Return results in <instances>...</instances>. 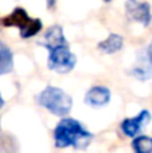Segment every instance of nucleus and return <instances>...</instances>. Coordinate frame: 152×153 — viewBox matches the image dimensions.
I'll use <instances>...</instances> for the list:
<instances>
[{"instance_id":"obj_11","label":"nucleus","mask_w":152,"mask_h":153,"mask_svg":"<svg viewBox=\"0 0 152 153\" xmlns=\"http://www.w3.org/2000/svg\"><path fill=\"white\" fill-rule=\"evenodd\" d=\"M132 75H135L136 78L145 81L148 78H152V69L150 66H144V65H139V66H135L132 69Z\"/></svg>"},{"instance_id":"obj_7","label":"nucleus","mask_w":152,"mask_h":153,"mask_svg":"<svg viewBox=\"0 0 152 153\" xmlns=\"http://www.w3.org/2000/svg\"><path fill=\"white\" fill-rule=\"evenodd\" d=\"M110 101V90L105 86H93L85 94V102L93 108L105 106Z\"/></svg>"},{"instance_id":"obj_5","label":"nucleus","mask_w":152,"mask_h":153,"mask_svg":"<svg viewBox=\"0 0 152 153\" xmlns=\"http://www.w3.org/2000/svg\"><path fill=\"white\" fill-rule=\"evenodd\" d=\"M125 13L129 20L137 22L144 27H148L152 22L151 5L147 1L139 0H127L125 3Z\"/></svg>"},{"instance_id":"obj_9","label":"nucleus","mask_w":152,"mask_h":153,"mask_svg":"<svg viewBox=\"0 0 152 153\" xmlns=\"http://www.w3.org/2000/svg\"><path fill=\"white\" fill-rule=\"evenodd\" d=\"M13 70V54L11 48L0 39V75L8 74Z\"/></svg>"},{"instance_id":"obj_6","label":"nucleus","mask_w":152,"mask_h":153,"mask_svg":"<svg viewBox=\"0 0 152 153\" xmlns=\"http://www.w3.org/2000/svg\"><path fill=\"white\" fill-rule=\"evenodd\" d=\"M151 121V113L148 110H142L136 117L125 118L120 125V129L127 137H135L143 130V128L147 126Z\"/></svg>"},{"instance_id":"obj_8","label":"nucleus","mask_w":152,"mask_h":153,"mask_svg":"<svg viewBox=\"0 0 152 153\" xmlns=\"http://www.w3.org/2000/svg\"><path fill=\"white\" fill-rule=\"evenodd\" d=\"M124 46V38L118 34H110L105 40L97 45V48L104 54H115L120 51Z\"/></svg>"},{"instance_id":"obj_16","label":"nucleus","mask_w":152,"mask_h":153,"mask_svg":"<svg viewBox=\"0 0 152 153\" xmlns=\"http://www.w3.org/2000/svg\"><path fill=\"white\" fill-rule=\"evenodd\" d=\"M104 1H105V3H110V1H112V0H104Z\"/></svg>"},{"instance_id":"obj_10","label":"nucleus","mask_w":152,"mask_h":153,"mask_svg":"<svg viewBox=\"0 0 152 153\" xmlns=\"http://www.w3.org/2000/svg\"><path fill=\"white\" fill-rule=\"evenodd\" d=\"M132 149L135 153H152V138L148 136H135Z\"/></svg>"},{"instance_id":"obj_13","label":"nucleus","mask_w":152,"mask_h":153,"mask_svg":"<svg viewBox=\"0 0 152 153\" xmlns=\"http://www.w3.org/2000/svg\"><path fill=\"white\" fill-rule=\"evenodd\" d=\"M147 56H148V62L152 65V42L150 45V47H148V51H147Z\"/></svg>"},{"instance_id":"obj_14","label":"nucleus","mask_w":152,"mask_h":153,"mask_svg":"<svg viewBox=\"0 0 152 153\" xmlns=\"http://www.w3.org/2000/svg\"><path fill=\"white\" fill-rule=\"evenodd\" d=\"M46 3H47V8H54V5H55L57 0H46Z\"/></svg>"},{"instance_id":"obj_1","label":"nucleus","mask_w":152,"mask_h":153,"mask_svg":"<svg viewBox=\"0 0 152 153\" xmlns=\"http://www.w3.org/2000/svg\"><path fill=\"white\" fill-rule=\"evenodd\" d=\"M93 134L74 118H63L54 129V141L57 148L73 146L75 149H85L89 146Z\"/></svg>"},{"instance_id":"obj_4","label":"nucleus","mask_w":152,"mask_h":153,"mask_svg":"<svg viewBox=\"0 0 152 153\" xmlns=\"http://www.w3.org/2000/svg\"><path fill=\"white\" fill-rule=\"evenodd\" d=\"M47 50H48L47 66L53 71L59 73V74H67L77 65V56L70 51L69 43L53 46V47L47 48Z\"/></svg>"},{"instance_id":"obj_12","label":"nucleus","mask_w":152,"mask_h":153,"mask_svg":"<svg viewBox=\"0 0 152 153\" xmlns=\"http://www.w3.org/2000/svg\"><path fill=\"white\" fill-rule=\"evenodd\" d=\"M0 153H18V144L12 137H5L0 143Z\"/></svg>"},{"instance_id":"obj_15","label":"nucleus","mask_w":152,"mask_h":153,"mask_svg":"<svg viewBox=\"0 0 152 153\" xmlns=\"http://www.w3.org/2000/svg\"><path fill=\"white\" fill-rule=\"evenodd\" d=\"M4 105V100H3V97H1V94H0V108Z\"/></svg>"},{"instance_id":"obj_2","label":"nucleus","mask_w":152,"mask_h":153,"mask_svg":"<svg viewBox=\"0 0 152 153\" xmlns=\"http://www.w3.org/2000/svg\"><path fill=\"white\" fill-rule=\"evenodd\" d=\"M38 103L58 117H65L70 113L73 100L65 90L55 86H47L38 95Z\"/></svg>"},{"instance_id":"obj_3","label":"nucleus","mask_w":152,"mask_h":153,"mask_svg":"<svg viewBox=\"0 0 152 153\" xmlns=\"http://www.w3.org/2000/svg\"><path fill=\"white\" fill-rule=\"evenodd\" d=\"M0 24L4 27H18L22 39H30L43 28L42 20L30 18L27 11L22 7H16L11 13L0 19Z\"/></svg>"}]
</instances>
